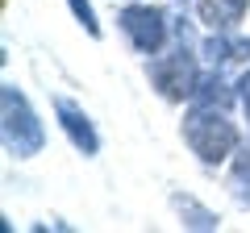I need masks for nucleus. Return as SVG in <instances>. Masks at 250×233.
<instances>
[{
    "label": "nucleus",
    "mask_w": 250,
    "mask_h": 233,
    "mask_svg": "<svg viewBox=\"0 0 250 233\" xmlns=\"http://www.w3.org/2000/svg\"><path fill=\"white\" fill-rule=\"evenodd\" d=\"M184 142L205 167H217L229 154H238V125L221 113V104H196L184 116Z\"/></svg>",
    "instance_id": "nucleus-1"
},
{
    "label": "nucleus",
    "mask_w": 250,
    "mask_h": 233,
    "mask_svg": "<svg viewBox=\"0 0 250 233\" xmlns=\"http://www.w3.org/2000/svg\"><path fill=\"white\" fill-rule=\"evenodd\" d=\"M0 134H4L9 154H17V158H34V154L42 150V142H46L42 121L34 116L29 100L21 96L13 83L0 88Z\"/></svg>",
    "instance_id": "nucleus-2"
},
{
    "label": "nucleus",
    "mask_w": 250,
    "mask_h": 233,
    "mask_svg": "<svg viewBox=\"0 0 250 233\" xmlns=\"http://www.w3.org/2000/svg\"><path fill=\"white\" fill-rule=\"evenodd\" d=\"M150 79L167 100H184L200 88V71H196V58L188 54V42H179L171 54H154L150 58Z\"/></svg>",
    "instance_id": "nucleus-3"
},
{
    "label": "nucleus",
    "mask_w": 250,
    "mask_h": 233,
    "mask_svg": "<svg viewBox=\"0 0 250 233\" xmlns=\"http://www.w3.org/2000/svg\"><path fill=\"white\" fill-rule=\"evenodd\" d=\"M121 34L129 38V46H134L138 54H159L163 42H167V17H163L154 4H129V9H121Z\"/></svg>",
    "instance_id": "nucleus-4"
},
{
    "label": "nucleus",
    "mask_w": 250,
    "mask_h": 233,
    "mask_svg": "<svg viewBox=\"0 0 250 233\" xmlns=\"http://www.w3.org/2000/svg\"><path fill=\"white\" fill-rule=\"evenodd\" d=\"M54 113H59V125H62V134L71 137V146L80 154H96L100 150V137H96V129H92V121H88V113H83L75 100H67V96H59L54 100Z\"/></svg>",
    "instance_id": "nucleus-5"
},
{
    "label": "nucleus",
    "mask_w": 250,
    "mask_h": 233,
    "mask_svg": "<svg viewBox=\"0 0 250 233\" xmlns=\"http://www.w3.org/2000/svg\"><path fill=\"white\" fill-rule=\"evenodd\" d=\"M250 0H196V13L208 29H233L246 17Z\"/></svg>",
    "instance_id": "nucleus-6"
},
{
    "label": "nucleus",
    "mask_w": 250,
    "mask_h": 233,
    "mask_svg": "<svg viewBox=\"0 0 250 233\" xmlns=\"http://www.w3.org/2000/svg\"><path fill=\"white\" fill-rule=\"evenodd\" d=\"M246 54H250V42H229V38H208L205 42V58L213 67L233 63V58H246Z\"/></svg>",
    "instance_id": "nucleus-7"
},
{
    "label": "nucleus",
    "mask_w": 250,
    "mask_h": 233,
    "mask_svg": "<svg viewBox=\"0 0 250 233\" xmlns=\"http://www.w3.org/2000/svg\"><path fill=\"white\" fill-rule=\"evenodd\" d=\"M233 196H238V204L250 208V146L246 150H238V158H233V179H229Z\"/></svg>",
    "instance_id": "nucleus-8"
},
{
    "label": "nucleus",
    "mask_w": 250,
    "mask_h": 233,
    "mask_svg": "<svg viewBox=\"0 0 250 233\" xmlns=\"http://www.w3.org/2000/svg\"><path fill=\"white\" fill-rule=\"evenodd\" d=\"M175 208H179V213L188 216L184 225H192V229H217V216L208 213V208L192 204V200H188V196H175Z\"/></svg>",
    "instance_id": "nucleus-9"
},
{
    "label": "nucleus",
    "mask_w": 250,
    "mask_h": 233,
    "mask_svg": "<svg viewBox=\"0 0 250 233\" xmlns=\"http://www.w3.org/2000/svg\"><path fill=\"white\" fill-rule=\"evenodd\" d=\"M196 96H200V104H221V108L229 104V88H225L221 75H208V79H200Z\"/></svg>",
    "instance_id": "nucleus-10"
},
{
    "label": "nucleus",
    "mask_w": 250,
    "mask_h": 233,
    "mask_svg": "<svg viewBox=\"0 0 250 233\" xmlns=\"http://www.w3.org/2000/svg\"><path fill=\"white\" fill-rule=\"evenodd\" d=\"M67 4H71L75 21H80V25L88 29L92 38H100V25H96V13H92V0H67Z\"/></svg>",
    "instance_id": "nucleus-11"
},
{
    "label": "nucleus",
    "mask_w": 250,
    "mask_h": 233,
    "mask_svg": "<svg viewBox=\"0 0 250 233\" xmlns=\"http://www.w3.org/2000/svg\"><path fill=\"white\" fill-rule=\"evenodd\" d=\"M238 100H242V113H246V121H250V71L238 79Z\"/></svg>",
    "instance_id": "nucleus-12"
}]
</instances>
